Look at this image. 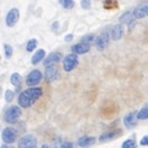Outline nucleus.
Segmentation results:
<instances>
[{
    "label": "nucleus",
    "mask_w": 148,
    "mask_h": 148,
    "mask_svg": "<svg viewBox=\"0 0 148 148\" xmlns=\"http://www.w3.org/2000/svg\"><path fill=\"white\" fill-rule=\"evenodd\" d=\"M42 95V89L38 86H30L29 89H26L18 95V99H17V103L21 108L27 109V108H31L37 100L41 98Z\"/></svg>",
    "instance_id": "nucleus-1"
},
{
    "label": "nucleus",
    "mask_w": 148,
    "mask_h": 148,
    "mask_svg": "<svg viewBox=\"0 0 148 148\" xmlns=\"http://www.w3.org/2000/svg\"><path fill=\"white\" fill-rule=\"evenodd\" d=\"M21 116V106L20 105H12L10 108H8L4 112V120L8 123H16L18 119Z\"/></svg>",
    "instance_id": "nucleus-2"
},
{
    "label": "nucleus",
    "mask_w": 148,
    "mask_h": 148,
    "mask_svg": "<svg viewBox=\"0 0 148 148\" xmlns=\"http://www.w3.org/2000/svg\"><path fill=\"white\" fill-rule=\"evenodd\" d=\"M63 69L66 72H72L74 68L78 66V63H79V59H78V54L75 53H69L67 54L66 57L63 58Z\"/></svg>",
    "instance_id": "nucleus-3"
},
{
    "label": "nucleus",
    "mask_w": 148,
    "mask_h": 148,
    "mask_svg": "<svg viewBox=\"0 0 148 148\" xmlns=\"http://www.w3.org/2000/svg\"><path fill=\"white\" fill-rule=\"evenodd\" d=\"M42 78H43V74L40 71H37V69H34V71H31V73H29V75H27L26 84L29 86H36L37 84L41 83Z\"/></svg>",
    "instance_id": "nucleus-4"
},
{
    "label": "nucleus",
    "mask_w": 148,
    "mask_h": 148,
    "mask_svg": "<svg viewBox=\"0 0 148 148\" xmlns=\"http://www.w3.org/2000/svg\"><path fill=\"white\" fill-rule=\"evenodd\" d=\"M18 17H20V11H18L17 8H12L9 10V12L6 14V17H5V22H6V26L8 27H14L17 21H18Z\"/></svg>",
    "instance_id": "nucleus-5"
},
{
    "label": "nucleus",
    "mask_w": 148,
    "mask_h": 148,
    "mask_svg": "<svg viewBox=\"0 0 148 148\" xmlns=\"http://www.w3.org/2000/svg\"><path fill=\"white\" fill-rule=\"evenodd\" d=\"M1 137H3V141L4 143H6V145H11L16 141L17 138V133L14 128L11 127H6L3 130V133H1Z\"/></svg>",
    "instance_id": "nucleus-6"
},
{
    "label": "nucleus",
    "mask_w": 148,
    "mask_h": 148,
    "mask_svg": "<svg viewBox=\"0 0 148 148\" xmlns=\"http://www.w3.org/2000/svg\"><path fill=\"white\" fill-rule=\"evenodd\" d=\"M122 135V131L121 130H110V131H106L104 132L103 135L99 137V141L101 143H105V142H109V141H112V140H116L119 136Z\"/></svg>",
    "instance_id": "nucleus-7"
},
{
    "label": "nucleus",
    "mask_w": 148,
    "mask_h": 148,
    "mask_svg": "<svg viewBox=\"0 0 148 148\" xmlns=\"http://www.w3.org/2000/svg\"><path fill=\"white\" fill-rule=\"evenodd\" d=\"M59 77V72H58V68L54 66H48L46 67V71H45V78H46V82L47 83H52L54 80H57Z\"/></svg>",
    "instance_id": "nucleus-8"
},
{
    "label": "nucleus",
    "mask_w": 148,
    "mask_h": 148,
    "mask_svg": "<svg viewBox=\"0 0 148 148\" xmlns=\"http://www.w3.org/2000/svg\"><path fill=\"white\" fill-rule=\"evenodd\" d=\"M36 145H37V140L32 135H26L18 140V148H32L36 147Z\"/></svg>",
    "instance_id": "nucleus-9"
},
{
    "label": "nucleus",
    "mask_w": 148,
    "mask_h": 148,
    "mask_svg": "<svg viewBox=\"0 0 148 148\" xmlns=\"http://www.w3.org/2000/svg\"><path fill=\"white\" fill-rule=\"evenodd\" d=\"M109 42H110V34L109 32H103V34H100L96 37L95 45H96V47H98V49L104 51L109 46Z\"/></svg>",
    "instance_id": "nucleus-10"
},
{
    "label": "nucleus",
    "mask_w": 148,
    "mask_h": 148,
    "mask_svg": "<svg viewBox=\"0 0 148 148\" xmlns=\"http://www.w3.org/2000/svg\"><path fill=\"white\" fill-rule=\"evenodd\" d=\"M137 122H138V116H137L136 111H131V112L127 114L126 116L123 117V125H125V127H127V128L136 127Z\"/></svg>",
    "instance_id": "nucleus-11"
},
{
    "label": "nucleus",
    "mask_w": 148,
    "mask_h": 148,
    "mask_svg": "<svg viewBox=\"0 0 148 148\" xmlns=\"http://www.w3.org/2000/svg\"><path fill=\"white\" fill-rule=\"evenodd\" d=\"M61 59H62V53H59V52H52L49 56H47V57L43 59V64H45V67L53 66V64L61 62Z\"/></svg>",
    "instance_id": "nucleus-12"
},
{
    "label": "nucleus",
    "mask_w": 148,
    "mask_h": 148,
    "mask_svg": "<svg viewBox=\"0 0 148 148\" xmlns=\"http://www.w3.org/2000/svg\"><path fill=\"white\" fill-rule=\"evenodd\" d=\"M90 46H91V45L80 41L79 43L74 45L73 47H72V52L75 53V54H85V53H88V52L90 51Z\"/></svg>",
    "instance_id": "nucleus-13"
},
{
    "label": "nucleus",
    "mask_w": 148,
    "mask_h": 148,
    "mask_svg": "<svg viewBox=\"0 0 148 148\" xmlns=\"http://www.w3.org/2000/svg\"><path fill=\"white\" fill-rule=\"evenodd\" d=\"M123 31L125 30H123L122 24H117V25L112 26V29H111V31H110L111 40H112V41H119L123 36Z\"/></svg>",
    "instance_id": "nucleus-14"
},
{
    "label": "nucleus",
    "mask_w": 148,
    "mask_h": 148,
    "mask_svg": "<svg viewBox=\"0 0 148 148\" xmlns=\"http://www.w3.org/2000/svg\"><path fill=\"white\" fill-rule=\"evenodd\" d=\"M133 15L136 18H143L148 16V3H143L138 5L135 10H133Z\"/></svg>",
    "instance_id": "nucleus-15"
},
{
    "label": "nucleus",
    "mask_w": 148,
    "mask_h": 148,
    "mask_svg": "<svg viewBox=\"0 0 148 148\" xmlns=\"http://www.w3.org/2000/svg\"><path fill=\"white\" fill-rule=\"evenodd\" d=\"M135 15H133V11H126V12H123L121 16H120L119 18V21H120V24H126V25H130V24H132L133 21H135Z\"/></svg>",
    "instance_id": "nucleus-16"
},
{
    "label": "nucleus",
    "mask_w": 148,
    "mask_h": 148,
    "mask_svg": "<svg viewBox=\"0 0 148 148\" xmlns=\"http://www.w3.org/2000/svg\"><path fill=\"white\" fill-rule=\"evenodd\" d=\"M95 143V137H91V136H83L78 140V145L82 148H86V147H90L91 145Z\"/></svg>",
    "instance_id": "nucleus-17"
},
{
    "label": "nucleus",
    "mask_w": 148,
    "mask_h": 148,
    "mask_svg": "<svg viewBox=\"0 0 148 148\" xmlns=\"http://www.w3.org/2000/svg\"><path fill=\"white\" fill-rule=\"evenodd\" d=\"M46 57V51L43 48H41V49H37L36 52L34 53V56H32V58H31V63L32 64H38L41 61H43Z\"/></svg>",
    "instance_id": "nucleus-18"
},
{
    "label": "nucleus",
    "mask_w": 148,
    "mask_h": 148,
    "mask_svg": "<svg viewBox=\"0 0 148 148\" xmlns=\"http://www.w3.org/2000/svg\"><path fill=\"white\" fill-rule=\"evenodd\" d=\"M10 82H11V84H12L14 86L18 88V86L21 85V75H20L18 73H14V74H11Z\"/></svg>",
    "instance_id": "nucleus-19"
},
{
    "label": "nucleus",
    "mask_w": 148,
    "mask_h": 148,
    "mask_svg": "<svg viewBox=\"0 0 148 148\" xmlns=\"http://www.w3.org/2000/svg\"><path fill=\"white\" fill-rule=\"evenodd\" d=\"M138 120H147L148 119V103L137 112Z\"/></svg>",
    "instance_id": "nucleus-20"
},
{
    "label": "nucleus",
    "mask_w": 148,
    "mask_h": 148,
    "mask_svg": "<svg viewBox=\"0 0 148 148\" xmlns=\"http://www.w3.org/2000/svg\"><path fill=\"white\" fill-rule=\"evenodd\" d=\"M37 47V40L36 38H31L26 45V51L27 52H34Z\"/></svg>",
    "instance_id": "nucleus-21"
},
{
    "label": "nucleus",
    "mask_w": 148,
    "mask_h": 148,
    "mask_svg": "<svg viewBox=\"0 0 148 148\" xmlns=\"http://www.w3.org/2000/svg\"><path fill=\"white\" fill-rule=\"evenodd\" d=\"M59 4H61V6H63L64 9H67V10H69V9H73L74 8V0H58Z\"/></svg>",
    "instance_id": "nucleus-22"
},
{
    "label": "nucleus",
    "mask_w": 148,
    "mask_h": 148,
    "mask_svg": "<svg viewBox=\"0 0 148 148\" xmlns=\"http://www.w3.org/2000/svg\"><path fill=\"white\" fill-rule=\"evenodd\" d=\"M122 148H137V143H136V140L133 138H130V140H126L123 143H122Z\"/></svg>",
    "instance_id": "nucleus-23"
},
{
    "label": "nucleus",
    "mask_w": 148,
    "mask_h": 148,
    "mask_svg": "<svg viewBox=\"0 0 148 148\" xmlns=\"http://www.w3.org/2000/svg\"><path fill=\"white\" fill-rule=\"evenodd\" d=\"M82 41H83V42H86V43L91 45V43H94V42H95L96 38H95V36L92 35V34H89V35H85L84 37H83Z\"/></svg>",
    "instance_id": "nucleus-24"
},
{
    "label": "nucleus",
    "mask_w": 148,
    "mask_h": 148,
    "mask_svg": "<svg viewBox=\"0 0 148 148\" xmlns=\"http://www.w3.org/2000/svg\"><path fill=\"white\" fill-rule=\"evenodd\" d=\"M4 52H5V57L6 58H10L12 56V47L10 45L5 43V45H4Z\"/></svg>",
    "instance_id": "nucleus-25"
},
{
    "label": "nucleus",
    "mask_w": 148,
    "mask_h": 148,
    "mask_svg": "<svg viewBox=\"0 0 148 148\" xmlns=\"http://www.w3.org/2000/svg\"><path fill=\"white\" fill-rule=\"evenodd\" d=\"M14 91L12 90H6L5 91V96H4V98H5V101L6 103H11V101L14 100Z\"/></svg>",
    "instance_id": "nucleus-26"
},
{
    "label": "nucleus",
    "mask_w": 148,
    "mask_h": 148,
    "mask_svg": "<svg viewBox=\"0 0 148 148\" xmlns=\"http://www.w3.org/2000/svg\"><path fill=\"white\" fill-rule=\"evenodd\" d=\"M80 6L84 9V10H89L90 6H91V1H90V0H82V1H80Z\"/></svg>",
    "instance_id": "nucleus-27"
},
{
    "label": "nucleus",
    "mask_w": 148,
    "mask_h": 148,
    "mask_svg": "<svg viewBox=\"0 0 148 148\" xmlns=\"http://www.w3.org/2000/svg\"><path fill=\"white\" fill-rule=\"evenodd\" d=\"M73 147H74L73 142H63L59 148H73Z\"/></svg>",
    "instance_id": "nucleus-28"
},
{
    "label": "nucleus",
    "mask_w": 148,
    "mask_h": 148,
    "mask_svg": "<svg viewBox=\"0 0 148 148\" xmlns=\"http://www.w3.org/2000/svg\"><path fill=\"white\" fill-rule=\"evenodd\" d=\"M140 145H141V146H148V135H146L145 137H142V138H141Z\"/></svg>",
    "instance_id": "nucleus-29"
},
{
    "label": "nucleus",
    "mask_w": 148,
    "mask_h": 148,
    "mask_svg": "<svg viewBox=\"0 0 148 148\" xmlns=\"http://www.w3.org/2000/svg\"><path fill=\"white\" fill-rule=\"evenodd\" d=\"M73 37H74V36H73L72 34H69V35H67L66 37H64V41H66V42H71V41L73 40Z\"/></svg>",
    "instance_id": "nucleus-30"
},
{
    "label": "nucleus",
    "mask_w": 148,
    "mask_h": 148,
    "mask_svg": "<svg viewBox=\"0 0 148 148\" xmlns=\"http://www.w3.org/2000/svg\"><path fill=\"white\" fill-rule=\"evenodd\" d=\"M58 25H59V24H58L57 21H56L54 24L52 25V30H53V31H57V29H58Z\"/></svg>",
    "instance_id": "nucleus-31"
},
{
    "label": "nucleus",
    "mask_w": 148,
    "mask_h": 148,
    "mask_svg": "<svg viewBox=\"0 0 148 148\" xmlns=\"http://www.w3.org/2000/svg\"><path fill=\"white\" fill-rule=\"evenodd\" d=\"M1 148H14V147L12 146H9V145H6V143H5V145L1 146Z\"/></svg>",
    "instance_id": "nucleus-32"
},
{
    "label": "nucleus",
    "mask_w": 148,
    "mask_h": 148,
    "mask_svg": "<svg viewBox=\"0 0 148 148\" xmlns=\"http://www.w3.org/2000/svg\"><path fill=\"white\" fill-rule=\"evenodd\" d=\"M41 148H54V147H51V146H48V145H43Z\"/></svg>",
    "instance_id": "nucleus-33"
},
{
    "label": "nucleus",
    "mask_w": 148,
    "mask_h": 148,
    "mask_svg": "<svg viewBox=\"0 0 148 148\" xmlns=\"http://www.w3.org/2000/svg\"><path fill=\"white\" fill-rule=\"evenodd\" d=\"M32 148H36V147H32Z\"/></svg>",
    "instance_id": "nucleus-34"
}]
</instances>
